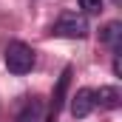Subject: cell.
I'll return each instance as SVG.
<instances>
[{"mask_svg":"<svg viewBox=\"0 0 122 122\" xmlns=\"http://www.w3.org/2000/svg\"><path fill=\"white\" fill-rule=\"evenodd\" d=\"M6 68L11 74H29L34 68V51H31V46L20 43V40H11L6 46Z\"/></svg>","mask_w":122,"mask_h":122,"instance_id":"1","label":"cell"},{"mask_svg":"<svg viewBox=\"0 0 122 122\" xmlns=\"http://www.w3.org/2000/svg\"><path fill=\"white\" fill-rule=\"evenodd\" d=\"M51 34H57V37H68V40H82V37H88V23H85V17L62 14L60 20L54 23Z\"/></svg>","mask_w":122,"mask_h":122,"instance_id":"2","label":"cell"},{"mask_svg":"<svg viewBox=\"0 0 122 122\" xmlns=\"http://www.w3.org/2000/svg\"><path fill=\"white\" fill-rule=\"evenodd\" d=\"M71 77H74L71 65L62 68L60 80H57V85H54V91H51V114H54V117H57V111H62V105H65V97H68V88H71Z\"/></svg>","mask_w":122,"mask_h":122,"instance_id":"3","label":"cell"},{"mask_svg":"<svg viewBox=\"0 0 122 122\" xmlns=\"http://www.w3.org/2000/svg\"><path fill=\"white\" fill-rule=\"evenodd\" d=\"M91 111H94V91L91 88H80V91L71 97V117L85 119Z\"/></svg>","mask_w":122,"mask_h":122,"instance_id":"4","label":"cell"},{"mask_svg":"<svg viewBox=\"0 0 122 122\" xmlns=\"http://www.w3.org/2000/svg\"><path fill=\"white\" fill-rule=\"evenodd\" d=\"M94 105L108 108V111L119 108V105H122V94H119V88H114V85H99V91H94Z\"/></svg>","mask_w":122,"mask_h":122,"instance_id":"5","label":"cell"},{"mask_svg":"<svg viewBox=\"0 0 122 122\" xmlns=\"http://www.w3.org/2000/svg\"><path fill=\"white\" fill-rule=\"evenodd\" d=\"M99 37H102V43H105V46H111V48L119 54V43H122V23H119V20H111V23L102 29V34H99Z\"/></svg>","mask_w":122,"mask_h":122,"instance_id":"6","label":"cell"},{"mask_svg":"<svg viewBox=\"0 0 122 122\" xmlns=\"http://www.w3.org/2000/svg\"><path fill=\"white\" fill-rule=\"evenodd\" d=\"M40 117H43L40 99H29V102L23 105V111L17 114V122H40Z\"/></svg>","mask_w":122,"mask_h":122,"instance_id":"7","label":"cell"},{"mask_svg":"<svg viewBox=\"0 0 122 122\" xmlns=\"http://www.w3.org/2000/svg\"><path fill=\"white\" fill-rule=\"evenodd\" d=\"M80 6H82L88 14H97V11H102V0H80Z\"/></svg>","mask_w":122,"mask_h":122,"instance_id":"8","label":"cell"},{"mask_svg":"<svg viewBox=\"0 0 122 122\" xmlns=\"http://www.w3.org/2000/svg\"><path fill=\"white\" fill-rule=\"evenodd\" d=\"M114 74H117V77H119V74H122V62H119V54L114 57Z\"/></svg>","mask_w":122,"mask_h":122,"instance_id":"9","label":"cell"},{"mask_svg":"<svg viewBox=\"0 0 122 122\" xmlns=\"http://www.w3.org/2000/svg\"><path fill=\"white\" fill-rule=\"evenodd\" d=\"M111 3H117V6H119V3H122V0H111Z\"/></svg>","mask_w":122,"mask_h":122,"instance_id":"10","label":"cell"}]
</instances>
